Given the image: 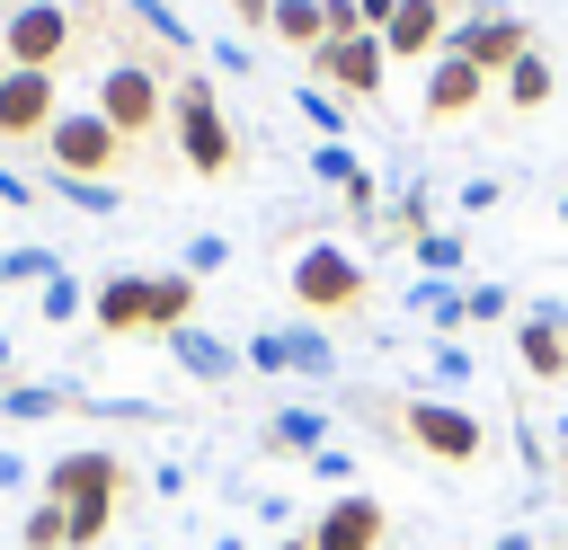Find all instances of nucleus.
Segmentation results:
<instances>
[{"mask_svg": "<svg viewBox=\"0 0 568 550\" xmlns=\"http://www.w3.org/2000/svg\"><path fill=\"white\" fill-rule=\"evenodd\" d=\"M390 417H399V444L444 461V470H479L488 461V417H470L444 390H408V399H390Z\"/></svg>", "mask_w": 568, "mask_h": 550, "instance_id": "1", "label": "nucleus"}, {"mask_svg": "<svg viewBox=\"0 0 568 550\" xmlns=\"http://www.w3.org/2000/svg\"><path fill=\"white\" fill-rule=\"evenodd\" d=\"M169 133H178V160L195 177H231L240 169V133H231V115H222V98H213L204 71H178L169 80Z\"/></svg>", "mask_w": 568, "mask_h": 550, "instance_id": "2", "label": "nucleus"}, {"mask_svg": "<svg viewBox=\"0 0 568 550\" xmlns=\"http://www.w3.org/2000/svg\"><path fill=\"white\" fill-rule=\"evenodd\" d=\"M284 293H293L311 319H346V310H364L373 275H364V257H355V248H337V240H302V248H293V266H284Z\"/></svg>", "mask_w": 568, "mask_h": 550, "instance_id": "3", "label": "nucleus"}, {"mask_svg": "<svg viewBox=\"0 0 568 550\" xmlns=\"http://www.w3.org/2000/svg\"><path fill=\"white\" fill-rule=\"evenodd\" d=\"M124 142H151L160 124H169V80H160V62H142V53H115L106 71H98V98H89Z\"/></svg>", "mask_w": 568, "mask_h": 550, "instance_id": "4", "label": "nucleus"}, {"mask_svg": "<svg viewBox=\"0 0 568 550\" xmlns=\"http://www.w3.org/2000/svg\"><path fill=\"white\" fill-rule=\"evenodd\" d=\"M240 364H248V373H266V381H337V346H328V328H320V319L248 328Z\"/></svg>", "mask_w": 568, "mask_h": 550, "instance_id": "5", "label": "nucleus"}, {"mask_svg": "<svg viewBox=\"0 0 568 550\" xmlns=\"http://www.w3.org/2000/svg\"><path fill=\"white\" fill-rule=\"evenodd\" d=\"M71 44H80V9L71 0H9L0 9V53L18 71H53Z\"/></svg>", "mask_w": 568, "mask_h": 550, "instance_id": "6", "label": "nucleus"}, {"mask_svg": "<svg viewBox=\"0 0 568 550\" xmlns=\"http://www.w3.org/2000/svg\"><path fill=\"white\" fill-rule=\"evenodd\" d=\"M124 151H133V142H124L98 106H62V115L44 124V169H62V177H106Z\"/></svg>", "mask_w": 568, "mask_h": 550, "instance_id": "7", "label": "nucleus"}, {"mask_svg": "<svg viewBox=\"0 0 568 550\" xmlns=\"http://www.w3.org/2000/svg\"><path fill=\"white\" fill-rule=\"evenodd\" d=\"M133 488V470H124V452H106V444H71V452H53L44 461V488L36 497H53V506H115Z\"/></svg>", "mask_w": 568, "mask_h": 550, "instance_id": "8", "label": "nucleus"}, {"mask_svg": "<svg viewBox=\"0 0 568 550\" xmlns=\"http://www.w3.org/2000/svg\"><path fill=\"white\" fill-rule=\"evenodd\" d=\"M302 62H311V80L337 89V98H382V80H390V53H382L373 27H364V35H328V44L302 53Z\"/></svg>", "mask_w": 568, "mask_h": 550, "instance_id": "9", "label": "nucleus"}, {"mask_svg": "<svg viewBox=\"0 0 568 550\" xmlns=\"http://www.w3.org/2000/svg\"><path fill=\"white\" fill-rule=\"evenodd\" d=\"M524 44H532V27H524L515 9H462V18L444 27V53H462V62H479L488 80H497V71H506V62L524 53Z\"/></svg>", "mask_w": 568, "mask_h": 550, "instance_id": "10", "label": "nucleus"}, {"mask_svg": "<svg viewBox=\"0 0 568 550\" xmlns=\"http://www.w3.org/2000/svg\"><path fill=\"white\" fill-rule=\"evenodd\" d=\"M302 532H311V550H382V541H390V506L364 497V488H346V497H328Z\"/></svg>", "mask_w": 568, "mask_h": 550, "instance_id": "11", "label": "nucleus"}, {"mask_svg": "<svg viewBox=\"0 0 568 550\" xmlns=\"http://www.w3.org/2000/svg\"><path fill=\"white\" fill-rule=\"evenodd\" d=\"M89 319H98V337H160V284L106 275V284H89Z\"/></svg>", "mask_w": 568, "mask_h": 550, "instance_id": "12", "label": "nucleus"}, {"mask_svg": "<svg viewBox=\"0 0 568 550\" xmlns=\"http://www.w3.org/2000/svg\"><path fill=\"white\" fill-rule=\"evenodd\" d=\"M515 355L541 390H568V302H532L515 310Z\"/></svg>", "mask_w": 568, "mask_h": 550, "instance_id": "13", "label": "nucleus"}, {"mask_svg": "<svg viewBox=\"0 0 568 550\" xmlns=\"http://www.w3.org/2000/svg\"><path fill=\"white\" fill-rule=\"evenodd\" d=\"M53 115H62V80L9 62V80H0V142H44Z\"/></svg>", "mask_w": 568, "mask_h": 550, "instance_id": "14", "label": "nucleus"}, {"mask_svg": "<svg viewBox=\"0 0 568 550\" xmlns=\"http://www.w3.org/2000/svg\"><path fill=\"white\" fill-rule=\"evenodd\" d=\"M497 98V80L479 71V62H462V53H435L426 62V124H462L470 106H488Z\"/></svg>", "mask_w": 568, "mask_h": 550, "instance_id": "15", "label": "nucleus"}, {"mask_svg": "<svg viewBox=\"0 0 568 550\" xmlns=\"http://www.w3.org/2000/svg\"><path fill=\"white\" fill-rule=\"evenodd\" d=\"M160 346H169V364H178L186 381H204V390H222V381H240V373H248V364H240V346H231V337H213L204 319H186V328H169Z\"/></svg>", "mask_w": 568, "mask_h": 550, "instance_id": "16", "label": "nucleus"}, {"mask_svg": "<svg viewBox=\"0 0 568 550\" xmlns=\"http://www.w3.org/2000/svg\"><path fill=\"white\" fill-rule=\"evenodd\" d=\"M444 27H453V0H399L390 27H382V53L390 62H435L444 53Z\"/></svg>", "mask_w": 568, "mask_h": 550, "instance_id": "17", "label": "nucleus"}, {"mask_svg": "<svg viewBox=\"0 0 568 550\" xmlns=\"http://www.w3.org/2000/svg\"><path fill=\"white\" fill-rule=\"evenodd\" d=\"M257 444H266V452H284V461H311L320 444H337V417H328L320 399H284V408L257 426Z\"/></svg>", "mask_w": 568, "mask_h": 550, "instance_id": "18", "label": "nucleus"}, {"mask_svg": "<svg viewBox=\"0 0 568 550\" xmlns=\"http://www.w3.org/2000/svg\"><path fill=\"white\" fill-rule=\"evenodd\" d=\"M497 98H506L515 115H541V106L559 98V62H550L541 44H524V53H515V62L497 71Z\"/></svg>", "mask_w": 568, "mask_h": 550, "instance_id": "19", "label": "nucleus"}, {"mask_svg": "<svg viewBox=\"0 0 568 550\" xmlns=\"http://www.w3.org/2000/svg\"><path fill=\"white\" fill-rule=\"evenodd\" d=\"M89 390H71V381H0V417L9 426H36V417H62V408H80Z\"/></svg>", "mask_w": 568, "mask_h": 550, "instance_id": "20", "label": "nucleus"}, {"mask_svg": "<svg viewBox=\"0 0 568 550\" xmlns=\"http://www.w3.org/2000/svg\"><path fill=\"white\" fill-rule=\"evenodd\" d=\"M417 231H435V186L426 177H399L382 195V240H417Z\"/></svg>", "mask_w": 568, "mask_h": 550, "instance_id": "21", "label": "nucleus"}, {"mask_svg": "<svg viewBox=\"0 0 568 550\" xmlns=\"http://www.w3.org/2000/svg\"><path fill=\"white\" fill-rule=\"evenodd\" d=\"M408 310H417L435 337H462V328H470V319H462V275H417V284H408Z\"/></svg>", "mask_w": 568, "mask_h": 550, "instance_id": "22", "label": "nucleus"}, {"mask_svg": "<svg viewBox=\"0 0 568 550\" xmlns=\"http://www.w3.org/2000/svg\"><path fill=\"white\" fill-rule=\"evenodd\" d=\"M44 186H53L71 213H98V222L124 213V186H115V177H62V169H44Z\"/></svg>", "mask_w": 568, "mask_h": 550, "instance_id": "23", "label": "nucleus"}, {"mask_svg": "<svg viewBox=\"0 0 568 550\" xmlns=\"http://www.w3.org/2000/svg\"><path fill=\"white\" fill-rule=\"evenodd\" d=\"M266 35H275V44H293V53H320V44H328V18H320V0H275Z\"/></svg>", "mask_w": 568, "mask_h": 550, "instance_id": "24", "label": "nucleus"}, {"mask_svg": "<svg viewBox=\"0 0 568 550\" xmlns=\"http://www.w3.org/2000/svg\"><path fill=\"white\" fill-rule=\"evenodd\" d=\"M408 257H417V275H462V266H470V240H462L453 222H435V231L408 240Z\"/></svg>", "mask_w": 568, "mask_h": 550, "instance_id": "25", "label": "nucleus"}, {"mask_svg": "<svg viewBox=\"0 0 568 550\" xmlns=\"http://www.w3.org/2000/svg\"><path fill=\"white\" fill-rule=\"evenodd\" d=\"M124 18H133V27H142L151 44H169V53H195V27H186V18L169 9V0H124Z\"/></svg>", "mask_w": 568, "mask_h": 550, "instance_id": "26", "label": "nucleus"}, {"mask_svg": "<svg viewBox=\"0 0 568 550\" xmlns=\"http://www.w3.org/2000/svg\"><path fill=\"white\" fill-rule=\"evenodd\" d=\"M293 106H302V124H311L320 142H346V98H337V89L302 80V89H293Z\"/></svg>", "mask_w": 568, "mask_h": 550, "instance_id": "27", "label": "nucleus"}, {"mask_svg": "<svg viewBox=\"0 0 568 550\" xmlns=\"http://www.w3.org/2000/svg\"><path fill=\"white\" fill-rule=\"evenodd\" d=\"M36 319H53V328H71V319H89V284L62 266L53 284H36Z\"/></svg>", "mask_w": 568, "mask_h": 550, "instance_id": "28", "label": "nucleus"}, {"mask_svg": "<svg viewBox=\"0 0 568 550\" xmlns=\"http://www.w3.org/2000/svg\"><path fill=\"white\" fill-rule=\"evenodd\" d=\"M18 550H71V515H62L53 497H36V506L18 515Z\"/></svg>", "mask_w": 568, "mask_h": 550, "instance_id": "29", "label": "nucleus"}, {"mask_svg": "<svg viewBox=\"0 0 568 550\" xmlns=\"http://www.w3.org/2000/svg\"><path fill=\"white\" fill-rule=\"evenodd\" d=\"M62 275V257L44 248V240H18V248H0V284H53Z\"/></svg>", "mask_w": 568, "mask_h": 550, "instance_id": "30", "label": "nucleus"}, {"mask_svg": "<svg viewBox=\"0 0 568 550\" xmlns=\"http://www.w3.org/2000/svg\"><path fill=\"white\" fill-rule=\"evenodd\" d=\"M311 177H320V186H337V195H346V186H355V177H364V160H355V151H346V142H311Z\"/></svg>", "mask_w": 568, "mask_h": 550, "instance_id": "31", "label": "nucleus"}, {"mask_svg": "<svg viewBox=\"0 0 568 550\" xmlns=\"http://www.w3.org/2000/svg\"><path fill=\"white\" fill-rule=\"evenodd\" d=\"M426 381H435V390H462V381H470V346H462V337H435V346H426Z\"/></svg>", "mask_w": 568, "mask_h": 550, "instance_id": "32", "label": "nucleus"}, {"mask_svg": "<svg viewBox=\"0 0 568 550\" xmlns=\"http://www.w3.org/2000/svg\"><path fill=\"white\" fill-rule=\"evenodd\" d=\"M178 266H186V275L204 284V275H222V266H231V240H222V231H195V240L178 248Z\"/></svg>", "mask_w": 568, "mask_h": 550, "instance_id": "33", "label": "nucleus"}, {"mask_svg": "<svg viewBox=\"0 0 568 550\" xmlns=\"http://www.w3.org/2000/svg\"><path fill=\"white\" fill-rule=\"evenodd\" d=\"M506 310H515L506 284H462V319H470V328H488V319H506Z\"/></svg>", "mask_w": 568, "mask_h": 550, "instance_id": "34", "label": "nucleus"}, {"mask_svg": "<svg viewBox=\"0 0 568 550\" xmlns=\"http://www.w3.org/2000/svg\"><path fill=\"white\" fill-rule=\"evenodd\" d=\"M302 470H311L320 488H355V452H346V444H320V452H311Z\"/></svg>", "mask_w": 568, "mask_h": 550, "instance_id": "35", "label": "nucleus"}, {"mask_svg": "<svg viewBox=\"0 0 568 550\" xmlns=\"http://www.w3.org/2000/svg\"><path fill=\"white\" fill-rule=\"evenodd\" d=\"M320 18H328V35H364V9L355 0H320Z\"/></svg>", "mask_w": 568, "mask_h": 550, "instance_id": "36", "label": "nucleus"}, {"mask_svg": "<svg viewBox=\"0 0 568 550\" xmlns=\"http://www.w3.org/2000/svg\"><path fill=\"white\" fill-rule=\"evenodd\" d=\"M213 71H231V80H240V71H248V44H240V35H213Z\"/></svg>", "mask_w": 568, "mask_h": 550, "instance_id": "37", "label": "nucleus"}, {"mask_svg": "<svg viewBox=\"0 0 568 550\" xmlns=\"http://www.w3.org/2000/svg\"><path fill=\"white\" fill-rule=\"evenodd\" d=\"M497 195H506V186H497V177H470V186H462V195H453V204H462V213H488V204H497Z\"/></svg>", "mask_w": 568, "mask_h": 550, "instance_id": "38", "label": "nucleus"}, {"mask_svg": "<svg viewBox=\"0 0 568 550\" xmlns=\"http://www.w3.org/2000/svg\"><path fill=\"white\" fill-rule=\"evenodd\" d=\"M27 204H36V186H27L18 169H0V213H27Z\"/></svg>", "mask_w": 568, "mask_h": 550, "instance_id": "39", "label": "nucleus"}, {"mask_svg": "<svg viewBox=\"0 0 568 550\" xmlns=\"http://www.w3.org/2000/svg\"><path fill=\"white\" fill-rule=\"evenodd\" d=\"M231 18H240V27H266V18H275V0H231Z\"/></svg>", "mask_w": 568, "mask_h": 550, "instance_id": "40", "label": "nucleus"}, {"mask_svg": "<svg viewBox=\"0 0 568 550\" xmlns=\"http://www.w3.org/2000/svg\"><path fill=\"white\" fill-rule=\"evenodd\" d=\"M0 488H27V452H0Z\"/></svg>", "mask_w": 568, "mask_h": 550, "instance_id": "41", "label": "nucleus"}, {"mask_svg": "<svg viewBox=\"0 0 568 550\" xmlns=\"http://www.w3.org/2000/svg\"><path fill=\"white\" fill-rule=\"evenodd\" d=\"M355 9H364V27H373V35H382V27H390V9H399V0H355Z\"/></svg>", "mask_w": 568, "mask_h": 550, "instance_id": "42", "label": "nucleus"}, {"mask_svg": "<svg viewBox=\"0 0 568 550\" xmlns=\"http://www.w3.org/2000/svg\"><path fill=\"white\" fill-rule=\"evenodd\" d=\"M488 550H541V541H532V532H497Z\"/></svg>", "mask_w": 568, "mask_h": 550, "instance_id": "43", "label": "nucleus"}, {"mask_svg": "<svg viewBox=\"0 0 568 550\" xmlns=\"http://www.w3.org/2000/svg\"><path fill=\"white\" fill-rule=\"evenodd\" d=\"M9 364H18V355H9V328H0V381H9Z\"/></svg>", "mask_w": 568, "mask_h": 550, "instance_id": "44", "label": "nucleus"}, {"mask_svg": "<svg viewBox=\"0 0 568 550\" xmlns=\"http://www.w3.org/2000/svg\"><path fill=\"white\" fill-rule=\"evenodd\" d=\"M275 550H311V532H284V541H275Z\"/></svg>", "mask_w": 568, "mask_h": 550, "instance_id": "45", "label": "nucleus"}, {"mask_svg": "<svg viewBox=\"0 0 568 550\" xmlns=\"http://www.w3.org/2000/svg\"><path fill=\"white\" fill-rule=\"evenodd\" d=\"M0 80H9V53H0Z\"/></svg>", "mask_w": 568, "mask_h": 550, "instance_id": "46", "label": "nucleus"}, {"mask_svg": "<svg viewBox=\"0 0 568 550\" xmlns=\"http://www.w3.org/2000/svg\"><path fill=\"white\" fill-rule=\"evenodd\" d=\"M559 222H568V195H559Z\"/></svg>", "mask_w": 568, "mask_h": 550, "instance_id": "47", "label": "nucleus"}, {"mask_svg": "<svg viewBox=\"0 0 568 550\" xmlns=\"http://www.w3.org/2000/svg\"><path fill=\"white\" fill-rule=\"evenodd\" d=\"M541 550H568V541H541Z\"/></svg>", "mask_w": 568, "mask_h": 550, "instance_id": "48", "label": "nucleus"}]
</instances>
